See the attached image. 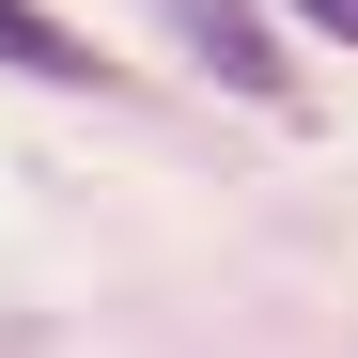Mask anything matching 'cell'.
<instances>
[{"label": "cell", "mask_w": 358, "mask_h": 358, "mask_svg": "<svg viewBox=\"0 0 358 358\" xmlns=\"http://www.w3.org/2000/svg\"><path fill=\"white\" fill-rule=\"evenodd\" d=\"M156 16H171V47H187V63H203L234 109H280V94H296L280 31H265V0H156Z\"/></svg>", "instance_id": "6da1fadb"}, {"label": "cell", "mask_w": 358, "mask_h": 358, "mask_svg": "<svg viewBox=\"0 0 358 358\" xmlns=\"http://www.w3.org/2000/svg\"><path fill=\"white\" fill-rule=\"evenodd\" d=\"M296 31H327V47H358V0H280Z\"/></svg>", "instance_id": "3957f363"}, {"label": "cell", "mask_w": 358, "mask_h": 358, "mask_svg": "<svg viewBox=\"0 0 358 358\" xmlns=\"http://www.w3.org/2000/svg\"><path fill=\"white\" fill-rule=\"evenodd\" d=\"M0 63H16V78H47V94H125V78H109V47L94 31H63V16H47V0H0Z\"/></svg>", "instance_id": "7a4b0ae2"}]
</instances>
